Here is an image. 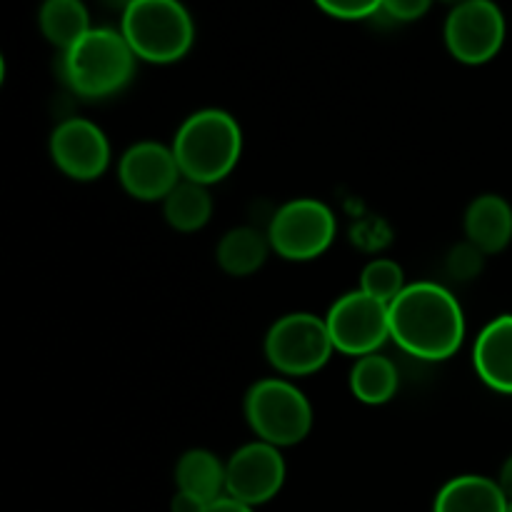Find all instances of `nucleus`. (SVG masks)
I'll use <instances>...</instances> for the list:
<instances>
[{"label":"nucleus","instance_id":"obj_1","mask_svg":"<svg viewBox=\"0 0 512 512\" xmlns=\"http://www.w3.org/2000/svg\"><path fill=\"white\" fill-rule=\"evenodd\" d=\"M390 340L410 358L440 363L465 340V313L440 283H410L390 303Z\"/></svg>","mask_w":512,"mask_h":512},{"label":"nucleus","instance_id":"obj_2","mask_svg":"<svg viewBox=\"0 0 512 512\" xmlns=\"http://www.w3.org/2000/svg\"><path fill=\"white\" fill-rule=\"evenodd\" d=\"M170 148L183 178L210 188L238 168L243 130L228 110L203 108L180 123Z\"/></svg>","mask_w":512,"mask_h":512},{"label":"nucleus","instance_id":"obj_3","mask_svg":"<svg viewBox=\"0 0 512 512\" xmlns=\"http://www.w3.org/2000/svg\"><path fill=\"white\" fill-rule=\"evenodd\" d=\"M138 55L115 28H93L70 50L60 53L65 85L80 98L100 100L120 93L133 80Z\"/></svg>","mask_w":512,"mask_h":512},{"label":"nucleus","instance_id":"obj_4","mask_svg":"<svg viewBox=\"0 0 512 512\" xmlns=\"http://www.w3.org/2000/svg\"><path fill=\"white\" fill-rule=\"evenodd\" d=\"M120 33L138 60L170 65L183 60L195 43V23L180 0H135L125 5Z\"/></svg>","mask_w":512,"mask_h":512},{"label":"nucleus","instance_id":"obj_5","mask_svg":"<svg viewBox=\"0 0 512 512\" xmlns=\"http://www.w3.org/2000/svg\"><path fill=\"white\" fill-rule=\"evenodd\" d=\"M245 420L255 438L275 448H293L313 430V405L288 378H263L245 393Z\"/></svg>","mask_w":512,"mask_h":512},{"label":"nucleus","instance_id":"obj_6","mask_svg":"<svg viewBox=\"0 0 512 512\" xmlns=\"http://www.w3.org/2000/svg\"><path fill=\"white\" fill-rule=\"evenodd\" d=\"M268 363L285 378H308L330 363L335 353L325 318L315 313H288L265 333Z\"/></svg>","mask_w":512,"mask_h":512},{"label":"nucleus","instance_id":"obj_7","mask_svg":"<svg viewBox=\"0 0 512 512\" xmlns=\"http://www.w3.org/2000/svg\"><path fill=\"white\" fill-rule=\"evenodd\" d=\"M338 223L335 213L318 198H293L275 210L268 240L275 255L290 263L320 258L333 245Z\"/></svg>","mask_w":512,"mask_h":512},{"label":"nucleus","instance_id":"obj_8","mask_svg":"<svg viewBox=\"0 0 512 512\" xmlns=\"http://www.w3.org/2000/svg\"><path fill=\"white\" fill-rule=\"evenodd\" d=\"M325 325L333 338L335 353L350 358L380 353L390 340V305L370 298L363 290H350L330 305Z\"/></svg>","mask_w":512,"mask_h":512},{"label":"nucleus","instance_id":"obj_9","mask_svg":"<svg viewBox=\"0 0 512 512\" xmlns=\"http://www.w3.org/2000/svg\"><path fill=\"white\" fill-rule=\"evenodd\" d=\"M505 15L495 0H465L445 18V48L458 63L485 65L505 45Z\"/></svg>","mask_w":512,"mask_h":512},{"label":"nucleus","instance_id":"obj_10","mask_svg":"<svg viewBox=\"0 0 512 512\" xmlns=\"http://www.w3.org/2000/svg\"><path fill=\"white\" fill-rule=\"evenodd\" d=\"M285 478H288V465L283 450L263 440L240 445L225 460V495L250 508L278 498Z\"/></svg>","mask_w":512,"mask_h":512},{"label":"nucleus","instance_id":"obj_11","mask_svg":"<svg viewBox=\"0 0 512 512\" xmlns=\"http://www.w3.org/2000/svg\"><path fill=\"white\" fill-rule=\"evenodd\" d=\"M50 158L70 180L93 183L110 165V140L98 123L88 118H65L50 133Z\"/></svg>","mask_w":512,"mask_h":512},{"label":"nucleus","instance_id":"obj_12","mask_svg":"<svg viewBox=\"0 0 512 512\" xmlns=\"http://www.w3.org/2000/svg\"><path fill=\"white\" fill-rule=\"evenodd\" d=\"M118 180L130 198L140 203H163L170 190L183 180L170 145L158 140H140L123 153Z\"/></svg>","mask_w":512,"mask_h":512},{"label":"nucleus","instance_id":"obj_13","mask_svg":"<svg viewBox=\"0 0 512 512\" xmlns=\"http://www.w3.org/2000/svg\"><path fill=\"white\" fill-rule=\"evenodd\" d=\"M473 368L490 390L512 395V315L490 320L473 345Z\"/></svg>","mask_w":512,"mask_h":512},{"label":"nucleus","instance_id":"obj_14","mask_svg":"<svg viewBox=\"0 0 512 512\" xmlns=\"http://www.w3.org/2000/svg\"><path fill=\"white\" fill-rule=\"evenodd\" d=\"M465 238L483 255L503 253L512 243V205L503 195H478L465 210Z\"/></svg>","mask_w":512,"mask_h":512},{"label":"nucleus","instance_id":"obj_15","mask_svg":"<svg viewBox=\"0 0 512 512\" xmlns=\"http://www.w3.org/2000/svg\"><path fill=\"white\" fill-rule=\"evenodd\" d=\"M510 500L498 480L458 475L438 490L433 512H508Z\"/></svg>","mask_w":512,"mask_h":512},{"label":"nucleus","instance_id":"obj_16","mask_svg":"<svg viewBox=\"0 0 512 512\" xmlns=\"http://www.w3.org/2000/svg\"><path fill=\"white\" fill-rule=\"evenodd\" d=\"M270 253L273 248H270L268 233H260L258 228H250V225H240L220 238L218 248H215V260L223 273L233 275V278H248L263 268Z\"/></svg>","mask_w":512,"mask_h":512},{"label":"nucleus","instance_id":"obj_17","mask_svg":"<svg viewBox=\"0 0 512 512\" xmlns=\"http://www.w3.org/2000/svg\"><path fill=\"white\" fill-rule=\"evenodd\" d=\"M175 485L203 503H215L225 495V463L205 448H193L180 455L175 465Z\"/></svg>","mask_w":512,"mask_h":512},{"label":"nucleus","instance_id":"obj_18","mask_svg":"<svg viewBox=\"0 0 512 512\" xmlns=\"http://www.w3.org/2000/svg\"><path fill=\"white\" fill-rule=\"evenodd\" d=\"M38 28L50 45L65 53L93 30L83 0H43L38 10Z\"/></svg>","mask_w":512,"mask_h":512},{"label":"nucleus","instance_id":"obj_19","mask_svg":"<svg viewBox=\"0 0 512 512\" xmlns=\"http://www.w3.org/2000/svg\"><path fill=\"white\" fill-rule=\"evenodd\" d=\"M400 373L383 353L365 355L355 360L350 370V393L363 405H385L398 395Z\"/></svg>","mask_w":512,"mask_h":512},{"label":"nucleus","instance_id":"obj_20","mask_svg":"<svg viewBox=\"0 0 512 512\" xmlns=\"http://www.w3.org/2000/svg\"><path fill=\"white\" fill-rule=\"evenodd\" d=\"M165 223L178 233H198L213 218V198L208 185L180 180L163 200Z\"/></svg>","mask_w":512,"mask_h":512},{"label":"nucleus","instance_id":"obj_21","mask_svg":"<svg viewBox=\"0 0 512 512\" xmlns=\"http://www.w3.org/2000/svg\"><path fill=\"white\" fill-rule=\"evenodd\" d=\"M358 288L363 290V293H368L370 298L390 305L405 288H408V283H405V270L400 268V263H395V260L390 258L370 260L363 268V273H360Z\"/></svg>","mask_w":512,"mask_h":512},{"label":"nucleus","instance_id":"obj_22","mask_svg":"<svg viewBox=\"0 0 512 512\" xmlns=\"http://www.w3.org/2000/svg\"><path fill=\"white\" fill-rule=\"evenodd\" d=\"M313 3L338 20H370L383 8V0H313Z\"/></svg>","mask_w":512,"mask_h":512},{"label":"nucleus","instance_id":"obj_23","mask_svg":"<svg viewBox=\"0 0 512 512\" xmlns=\"http://www.w3.org/2000/svg\"><path fill=\"white\" fill-rule=\"evenodd\" d=\"M435 0H383V8L378 15L393 20V23H413V20L423 18Z\"/></svg>","mask_w":512,"mask_h":512},{"label":"nucleus","instance_id":"obj_24","mask_svg":"<svg viewBox=\"0 0 512 512\" xmlns=\"http://www.w3.org/2000/svg\"><path fill=\"white\" fill-rule=\"evenodd\" d=\"M450 268L458 278H473L480 268H483V253L475 245L465 243L463 248H455L450 255Z\"/></svg>","mask_w":512,"mask_h":512},{"label":"nucleus","instance_id":"obj_25","mask_svg":"<svg viewBox=\"0 0 512 512\" xmlns=\"http://www.w3.org/2000/svg\"><path fill=\"white\" fill-rule=\"evenodd\" d=\"M205 508H208V503L188 493H180V490L173 495V503H170V512H205Z\"/></svg>","mask_w":512,"mask_h":512},{"label":"nucleus","instance_id":"obj_26","mask_svg":"<svg viewBox=\"0 0 512 512\" xmlns=\"http://www.w3.org/2000/svg\"><path fill=\"white\" fill-rule=\"evenodd\" d=\"M205 512H255V508H250V505H243V503H238V500L223 495L220 500L210 503L208 508H205Z\"/></svg>","mask_w":512,"mask_h":512},{"label":"nucleus","instance_id":"obj_27","mask_svg":"<svg viewBox=\"0 0 512 512\" xmlns=\"http://www.w3.org/2000/svg\"><path fill=\"white\" fill-rule=\"evenodd\" d=\"M498 483H500V488H503V493L508 495V500L512 503V455L508 460H505L503 468H500Z\"/></svg>","mask_w":512,"mask_h":512},{"label":"nucleus","instance_id":"obj_28","mask_svg":"<svg viewBox=\"0 0 512 512\" xmlns=\"http://www.w3.org/2000/svg\"><path fill=\"white\" fill-rule=\"evenodd\" d=\"M438 3H443V5H450V8H455V5L465 3V0H438Z\"/></svg>","mask_w":512,"mask_h":512},{"label":"nucleus","instance_id":"obj_29","mask_svg":"<svg viewBox=\"0 0 512 512\" xmlns=\"http://www.w3.org/2000/svg\"><path fill=\"white\" fill-rule=\"evenodd\" d=\"M115 3H120L125 8V5H130V3H135V0H115Z\"/></svg>","mask_w":512,"mask_h":512},{"label":"nucleus","instance_id":"obj_30","mask_svg":"<svg viewBox=\"0 0 512 512\" xmlns=\"http://www.w3.org/2000/svg\"><path fill=\"white\" fill-rule=\"evenodd\" d=\"M508 512H512V503H510V508H508Z\"/></svg>","mask_w":512,"mask_h":512}]
</instances>
